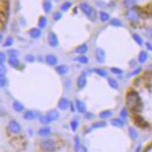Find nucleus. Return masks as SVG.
I'll return each instance as SVG.
<instances>
[{
  "mask_svg": "<svg viewBox=\"0 0 152 152\" xmlns=\"http://www.w3.org/2000/svg\"><path fill=\"white\" fill-rule=\"evenodd\" d=\"M126 105L133 112H139L142 109V101L136 91H132L126 95Z\"/></svg>",
  "mask_w": 152,
  "mask_h": 152,
  "instance_id": "1",
  "label": "nucleus"
},
{
  "mask_svg": "<svg viewBox=\"0 0 152 152\" xmlns=\"http://www.w3.org/2000/svg\"><path fill=\"white\" fill-rule=\"evenodd\" d=\"M40 147L42 150L45 152H53L56 148V143L55 141L50 138H47L40 143Z\"/></svg>",
  "mask_w": 152,
  "mask_h": 152,
  "instance_id": "2",
  "label": "nucleus"
},
{
  "mask_svg": "<svg viewBox=\"0 0 152 152\" xmlns=\"http://www.w3.org/2000/svg\"><path fill=\"white\" fill-rule=\"evenodd\" d=\"M80 8L81 11L85 14L86 16L88 17L89 19H91V21H93V20H94V18H96V12L93 9V8L91 7L90 5H88V3H85V2L81 3Z\"/></svg>",
  "mask_w": 152,
  "mask_h": 152,
  "instance_id": "3",
  "label": "nucleus"
},
{
  "mask_svg": "<svg viewBox=\"0 0 152 152\" xmlns=\"http://www.w3.org/2000/svg\"><path fill=\"white\" fill-rule=\"evenodd\" d=\"M8 129L10 131V133L13 134H18L22 132V127L21 125L18 123L16 120H12L8 123Z\"/></svg>",
  "mask_w": 152,
  "mask_h": 152,
  "instance_id": "4",
  "label": "nucleus"
},
{
  "mask_svg": "<svg viewBox=\"0 0 152 152\" xmlns=\"http://www.w3.org/2000/svg\"><path fill=\"white\" fill-rule=\"evenodd\" d=\"M127 18L131 22H138L140 18V13L138 9L132 8L127 12Z\"/></svg>",
  "mask_w": 152,
  "mask_h": 152,
  "instance_id": "5",
  "label": "nucleus"
},
{
  "mask_svg": "<svg viewBox=\"0 0 152 152\" xmlns=\"http://www.w3.org/2000/svg\"><path fill=\"white\" fill-rule=\"evenodd\" d=\"M47 39H48V43L49 44H50V47H58V45H59V40H58L57 36H56V34H55V33L50 32V34H48Z\"/></svg>",
  "mask_w": 152,
  "mask_h": 152,
  "instance_id": "6",
  "label": "nucleus"
},
{
  "mask_svg": "<svg viewBox=\"0 0 152 152\" xmlns=\"http://www.w3.org/2000/svg\"><path fill=\"white\" fill-rule=\"evenodd\" d=\"M95 55L96 59L99 63H103L105 62L106 59V53L105 51L102 48H97L95 51Z\"/></svg>",
  "mask_w": 152,
  "mask_h": 152,
  "instance_id": "7",
  "label": "nucleus"
},
{
  "mask_svg": "<svg viewBox=\"0 0 152 152\" xmlns=\"http://www.w3.org/2000/svg\"><path fill=\"white\" fill-rule=\"evenodd\" d=\"M87 84V75L85 73L81 74L77 79V86L79 89H82Z\"/></svg>",
  "mask_w": 152,
  "mask_h": 152,
  "instance_id": "8",
  "label": "nucleus"
},
{
  "mask_svg": "<svg viewBox=\"0 0 152 152\" xmlns=\"http://www.w3.org/2000/svg\"><path fill=\"white\" fill-rule=\"evenodd\" d=\"M47 119H48L49 121H50V122L57 120L59 117V111L55 109H50V110L48 112V113H47Z\"/></svg>",
  "mask_w": 152,
  "mask_h": 152,
  "instance_id": "9",
  "label": "nucleus"
},
{
  "mask_svg": "<svg viewBox=\"0 0 152 152\" xmlns=\"http://www.w3.org/2000/svg\"><path fill=\"white\" fill-rule=\"evenodd\" d=\"M69 100L66 97H62L58 103V107L61 110H66L69 107Z\"/></svg>",
  "mask_w": 152,
  "mask_h": 152,
  "instance_id": "10",
  "label": "nucleus"
},
{
  "mask_svg": "<svg viewBox=\"0 0 152 152\" xmlns=\"http://www.w3.org/2000/svg\"><path fill=\"white\" fill-rule=\"evenodd\" d=\"M45 60H46L47 64L50 65V66H55L58 63L57 57L55 55H53V54H48V55H46Z\"/></svg>",
  "mask_w": 152,
  "mask_h": 152,
  "instance_id": "11",
  "label": "nucleus"
},
{
  "mask_svg": "<svg viewBox=\"0 0 152 152\" xmlns=\"http://www.w3.org/2000/svg\"><path fill=\"white\" fill-rule=\"evenodd\" d=\"M28 34L30 37L33 38V39H37V38L40 37L42 35L41 30H40L39 28H36V27L30 29L28 31Z\"/></svg>",
  "mask_w": 152,
  "mask_h": 152,
  "instance_id": "12",
  "label": "nucleus"
},
{
  "mask_svg": "<svg viewBox=\"0 0 152 152\" xmlns=\"http://www.w3.org/2000/svg\"><path fill=\"white\" fill-rule=\"evenodd\" d=\"M75 107L81 113H84L87 111V107H86L85 104L82 101H81L80 100H76V101H75Z\"/></svg>",
  "mask_w": 152,
  "mask_h": 152,
  "instance_id": "13",
  "label": "nucleus"
},
{
  "mask_svg": "<svg viewBox=\"0 0 152 152\" xmlns=\"http://www.w3.org/2000/svg\"><path fill=\"white\" fill-rule=\"evenodd\" d=\"M8 62H9L10 66H12V68H17L20 66V62L18 56H9Z\"/></svg>",
  "mask_w": 152,
  "mask_h": 152,
  "instance_id": "14",
  "label": "nucleus"
},
{
  "mask_svg": "<svg viewBox=\"0 0 152 152\" xmlns=\"http://www.w3.org/2000/svg\"><path fill=\"white\" fill-rule=\"evenodd\" d=\"M38 134L39 135L42 136V137H47L51 134V129L48 126H45V127L40 128L38 130Z\"/></svg>",
  "mask_w": 152,
  "mask_h": 152,
  "instance_id": "15",
  "label": "nucleus"
},
{
  "mask_svg": "<svg viewBox=\"0 0 152 152\" xmlns=\"http://www.w3.org/2000/svg\"><path fill=\"white\" fill-rule=\"evenodd\" d=\"M12 107L14 110L18 112V113H22L24 109V107L23 104L21 102H19V101H18V100H15V101L13 102Z\"/></svg>",
  "mask_w": 152,
  "mask_h": 152,
  "instance_id": "16",
  "label": "nucleus"
},
{
  "mask_svg": "<svg viewBox=\"0 0 152 152\" xmlns=\"http://www.w3.org/2000/svg\"><path fill=\"white\" fill-rule=\"evenodd\" d=\"M88 50V47L87 46L86 43H83V44L79 45L77 48L75 49V53L78 54H80V55H84V53H87Z\"/></svg>",
  "mask_w": 152,
  "mask_h": 152,
  "instance_id": "17",
  "label": "nucleus"
},
{
  "mask_svg": "<svg viewBox=\"0 0 152 152\" xmlns=\"http://www.w3.org/2000/svg\"><path fill=\"white\" fill-rule=\"evenodd\" d=\"M68 70L69 68L66 65H60L55 68V71L59 75H66L68 72Z\"/></svg>",
  "mask_w": 152,
  "mask_h": 152,
  "instance_id": "18",
  "label": "nucleus"
},
{
  "mask_svg": "<svg viewBox=\"0 0 152 152\" xmlns=\"http://www.w3.org/2000/svg\"><path fill=\"white\" fill-rule=\"evenodd\" d=\"M111 124H112L113 126H115V127H118V128L123 127V125H124L122 120L118 118L113 119V120H111Z\"/></svg>",
  "mask_w": 152,
  "mask_h": 152,
  "instance_id": "19",
  "label": "nucleus"
},
{
  "mask_svg": "<svg viewBox=\"0 0 152 152\" xmlns=\"http://www.w3.org/2000/svg\"><path fill=\"white\" fill-rule=\"evenodd\" d=\"M148 57V53L146 51H141L139 53V55H138V61H139V63H144L145 62H146Z\"/></svg>",
  "mask_w": 152,
  "mask_h": 152,
  "instance_id": "20",
  "label": "nucleus"
},
{
  "mask_svg": "<svg viewBox=\"0 0 152 152\" xmlns=\"http://www.w3.org/2000/svg\"><path fill=\"white\" fill-rule=\"evenodd\" d=\"M24 118L26 120H33L35 118V114L34 113V112L30 110L25 111L24 113Z\"/></svg>",
  "mask_w": 152,
  "mask_h": 152,
  "instance_id": "21",
  "label": "nucleus"
},
{
  "mask_svg": "<svg viewBox=\"0 0 152 152\" xmlns=\"http://www.w3.org/2000/svg\"><path fill=\"white\" fill-rule=\"evenodd\" d=\"M108 84H109V85L110 86L111 88H113V89H118V82H117V81H116V79H113V78H109V79H108Z\"/></svg>",
  "mask_w": 152,
  "mask_h": 152,
  "instance_id": "22",
  "label": "nucleus"
},
{
  "mask_svg": "<svg viewBox=\"0 0 152 152\" xmlns=\"http://www.w3.org/2000/svg\"><path fill=\"white\" fill-rule=\"evenodd\" d=\"M113 115V113H112V111L110 110H104L102 112H100L99 113V117L100 119H107L109 117H110L111 116Z\"/></svg>",
  "mask_w": 152,
  "mask_h": 152,
  "instance_id": "23",
  "label": "nucleus"
},
{
  "mask_svg": "<svg viewBox=\"0 0 152 152\" xmlns=\"http://www.w3.org/2000/svg\"><path fill=\"white\" fill-rule=\"evenodd\" d=\"M94 72L97 74L99 76L103 78H106L108 76V72L104 70V68H97L94 69Z\"/></svg>",
  "mask_w": 152,
  "mask_h": 152,
  "instance_id": "24",
  "label": "nucleus"
},
{
  "mask_svg": "<svg viewBox=\"0 0 152 152\" xmlns=\"http://www.w3.org/2000/svg\"><path fill=\"white\" fill-rule=\"evenodd\" d=\"M43 8L45 12L50 13V12H51V10H52L53 8L52 3H51L50 1H46V2H44V3H43Z\"/></svg>",
  "mask_w": 152,
  "mask_h": 152,
  "instance_id": "25",
  "label": "nucleus"
},
{
  "mask_svg": "<svg viewBox=\"0 0 152 152\" xmlns=\"http://www.w3.org/2000/svg\"><path fill=\"white\" fill-rule=\"evenodd\" d=\"M107 126V122L104 121H98L92 124V129H100Z\"/></svg>",
  "mask_w": 152,
  "mask_h": 152,
  "instance_id": "26",
  "label": "nucleus"
},
{
  "mask_svg": "<svg viewBox=\"0 0 152 152\" xmlns=\"http://www.w3.org/2000/svg\"><path fill=\"white\" fill-rule=\"evenodd\" d=\"M14 43V38L12 36H9L6 38V40H5L3 43V47H12Z\"/></svg>",
  "mask_w": 152,
  "mask_h": 152,
  "instance_id": "27",
  "label": "nucleus"
},
{
  "mask_svg": "<svg viewBox=\"0 0 152 152\" xmlns=\"http://www.w3.org/2000/svg\"><path fill=\"white\" fill-rule=\"evenodd\" d=\"M75 60L78 61L79 63H81V64H87V63L89 62V59H88V58L84 55H80L79 56L76 57Z\"/></svg>",
  "mask_w": 152,
  "mask_h": 152,
  "instance_id": "28",
  "label": "nucleus"
},
{
  "mask_svg": "<svg viewBox=\"0 0 152 152\" xmlns=\"http://www.w3.org/2000/svg\"><path fill=\"white\" fill-rule=\"evenodd\" d=\"M47 24V18H45L44 16H41L39 19V22H38V26L40 29H43L46 27V25Z\"/></svg>",
  "mask_w": 152,
  "mask_h": 152,
  "instance_id": "29",
  "label": "nucleus"
},
{
  "mask_svg": "<svg viewBox=\"0 0 152 152\" xmlns=\"http://www.w3.org/2000/svg\"><path fill=\"white\" fill-rule=\"evenodd\" d=\"M129 136H130L131 138H133V139H136V138H138V132H137L136 129L133 127H130L129 129Z\"/></svg>",
  "mask_w": 152,
  "mask_h": 152,
  "instance_id": "30",
  "label": "nucleus"
},
{
  "mask_svg": "<svg viewBox=\"0 0 152 152\" xmlns=\"http://www.w3.org/2000/svg\"><path fill=\"white\" fill-rule=\"evenodd\" d=\"M109 14L108 13L105 12H100V21L102 22H107L108 20L109 19Z\"/></svg>",
  "mask_w": 152,
  "mask_h": 152,
  "instance_id": "31",
  "label": "nucleus"
},
{
  "mask_svg": "<svg viewBox=\"0 0 152 152\" xmlns=\"http://www.w3.org/2000/svg\"><path fill=\"white\" fill-rule=\"evenodd\" d=\"M74 141H75V151L79 152L81 149V141L79 136H75Z\"/></svg>",
  "mask_w": 152,
  "mask_h": 152,
  "instance_id": "32",
  "label": "nucleus"
},
{
  "mask_svg": "<svg viewBox=\"0 0 152 152\" xmlns=\"http://www.w3.org/2000/svg\"><path fill=\"white\" fill-rule=\"evenodd\" d=\"M133 37L137 44L139 45V46H142V44H143V40H142V38H141L138 34H134L133 35Z\"/></svg>",
  "mask_w": 152,
  "mask_h": 152,
  "instance_id": "33",
  "label": "nucleus"
},
{
  "mask_svg": "<svg viewBox=\"0 0 152 152\" xmlns=\"http://www.w3.org/2000/svg\"><path fill=\"white\" fill-rule=\"evenodd\" d=\"M72 2H66L63 3L61 6V10L63 12H68L70 9V8L72 7Z\"/></svg>",
  "mask_w": 152,
  "mask_h": 152,
  "instance_id": "34",
  "label": "nucleus"
},
{
  "mask_svg": "<svg viewBox=\"0 0 152 152\" xmlns=\"http://www.w3.org/2000/svg\"><path fill=\"white\" fill-rule=\"evenodd\" d=\"M110 25H112L113 27H121V26H122V23L120 19L114 18V19L111 20Z\"/></svg>",
  "mask_w": 152,
  "mask_h": 152,
  "instance_id": "35",
  "label": "nucleus"
},
{
  "mask_svg": "<svg viewBox=\"0 0 152 152\" xmlns=\"http://www.w3.org/2000/svg\"><path fill=\"white\" fill-rule=\"evenodd\" d=\"M25 60L27 63H34V61L36 60V57L32 54H27L25 55Z\"/></svg>",
  "mask_w": 152,
  "mask_h": 152,
  "instance_id": "36",
  "label": "nucleus"
},
{
  "mask_svg": "<svg viewBox=\"0 0 152 152\" xmlns=\"http://www.w3.org/2000/svg\"><path fill=\"white\" fill-rule=\"evenodd\" d=\"M7 82L6 75H0V88H4L7 84Z\"/></svg>",
  "mask_w": 152,
  "mask_h": 152,
  "instance_id": "37",
  "label": "nucleus"
},
{
  "mask_svg": "<svg viewBox=\"0 0 152 152\" xmlns=\"http://www.w3.org/2000/svg\"><path fill=\"white\" fill-rule=\"evenodd\" d=\"M136 3V0H124L123 5L125 7H131Z\"/></svg>",
  "mask_w": 152,
  "mask_h": 152,
  "instance_id": "38",
  "label": "nucleus"
},
{
  "mask_svg": "<svg viewBox=\"0 0 152 152\" xmlns=\"http://www.w3.org/2000/svg\"><path fill=\"white\" fill-rule=\"evenodd\" d=\"M70 125H71V128H72V131H73V132H75L76 129H78V127H79V121L76 120H73L72 122H71Z\"/></svg>",
  "mask_w": 152,
  "mask_h": 152,
  "instance_id": "39",
  "label": "nucleus"
},
{
  "mask_svg": "<svg viewBox=\"0 0 152 152\" xmlns=\"http://www.w3.org/2000/svg\"><path fill=\"white\" fill-rule=\"evenodd\" d=\"M6 59H7L6 54L3 52H0V66H2V65L5 64Z\"/></svg>",
  "mask_w": 152,
  "mask_h": 152,
  "instance_id": "40",
  "label": "nucleus"
},
{
  "mask_svg": "<svg viewBox=\"0 0 152 152\" xmlns=\"http://www.w3.org/2000/svg\"><path fill=\"white\" fill-rule=\"evenodd\" d=\"M111 72H113V74H116V75H121V74L123 73V71L120 68H117V67H112L110 68Z\"/></svg>",
  "mask_w": 152,
  "mask_h": 152,
  "instance_id": "41",
  "label": "nucleus"
},
{
  "mask_svg": "<svg viewBox=\"0 0 152 152\" xmlns=\"http://www.w3.org/2000/svg\"><path fill=\"white\" fill-rule=\"evenodd\" d=\"M128 115H129V112H128L127 108L124 107L123 109L121 110V113H120V116L122 119H125L127 118Z\"/></svg>",
  "mask_w": 152,
  "mask_h": 152,
  "instance_id": "42",
  "label": "nucleus"
},
{
  "mask_svg": "<svg viewBox=\"0 0 152 152\" xmlns=\"http://www.w3.org/2000/svg\"><path fill=\"white\" fill-rule=\"evenodd\" d=\"M8 54L9 56H18V51L14 49H11L8 51Z\"/></svg>",
  "mask_w": 152,
  "mask_h": 152,
  "instance_id": "43",
  "label": "nucleus"
},
{
  "mask_svg": "<svg viewBox=\"0 0 152 152\" xmlns=\"http://www.w3.org/2000/svg\"><path fill=\"white\" fill-rule=\"evenodd\" d=\"M40 121L43 124H44V125H47V124L50 122V121H49L48 119H47V116H40Z\"/></svg>",
  "mask_w": 152,
  "mask_h": 152,
  "instance_id": "44",
  "label": "nucleus"
},
{
  "mask_svg": "<svg viewBox=\"0 0 152 152\" xmlns=\"http://www.w3.org/2000/svg\"><path fill=\"white\" fill-rule=\"evenodd\" d=\"M136 122H137V124H138V125L146 124V122H145V121L144 120V119L141 118V117H137V118H136Z\"/></svg>",
  "mask_w": 152,
  "mask_h": 152,
  "instance_id": "45",
  "label": "nucleus"
},
{
  "mask_svg": "<svg viewBox=\"0 0 152 152\" xmlns=\"http://www.w3.org/2000/svg\"><path fill=\"white\" fill-rule=\"evenodd\" d=\"M62 13L59 12H56L54 13V15H53V18L55 21H59V19H61L62 18Z\"/></svg>",
  "mask_w": 152,
  "mask_h": 152,
  "instance_id": "46",
  "label": "nucleus"
},
{
  "mask_svg": "<svg viewBox=\"0 0 152 152\" xmlns=\"http://www.w3.org/2000/svg\"><path fill=\"white\" fill-rule=\"evenodd\" d=\"M6 72H7V69L4 66V65L0 66V75H6Z\"/></svg>",
  "mask_w": 152,
  "mask_h": 152,
  "instance_id": "47",
  "label": "nucleus"
},
{
  "mask_svg": "<svg viewBox=\"0 0 152 152\" xmlns=\"http://www.w3.org/2000/svg\"><path fill=\"white\" fill-rule=\"evenodd\" d=\"M141 69H142V68H136L135 70H134V71H133V72H131L130 74H129V76H133V75H138V73H139L140 72H141Z\"/></svg>",
  "mask_w": 152,
  "mask_h": 152,
  "instance_id": "48",
  "label": "nucleus"
},
{
  "mask_svg": "<svg viewBox=\"0 0 152 152\" xmlns=\"http://www.w3.org/2000/svg\"><path fill=\"white\" fill-rule=\"evenodd\" d=\"M85 117L87 119H88V120H89V119L93 118V117H94V114H92V113H86Z\"/></svg>",
  "mask_w": 152,
  "mask_h": 152,
  "instance_id": "49",
  "label": "nucleus"
},
{
  "mask_svg": "<svg viewBox=\"0 0 152 152\" xmlns=\"http://www.w3.org/2000/svg\"><path fill=\"white\" fill-rule=\"evenodd\" d=\"M146 47L149 50H152V45L151 44V43H146Z\"/></svg>",
  "mask_w": 152,
  "mask_h": 152,
  "instance_id": "50",
  "label": "nucleus"
},
{
  "mask_svg": "<svg viewBox=\"0 0 152 152\" xmlns=\"http://www.w3.org/2000/svg\"><path fill=\"white\" fill-rule=\"evenodd\" d=\"M2 40H3V34H2V32L0 30V43L2 41Z\"/></svg>",
  "mask_w": 152,
  "mask_h": 152,
  "instance_id": "51",
  "label": "nucleus"
}]
</instances>
